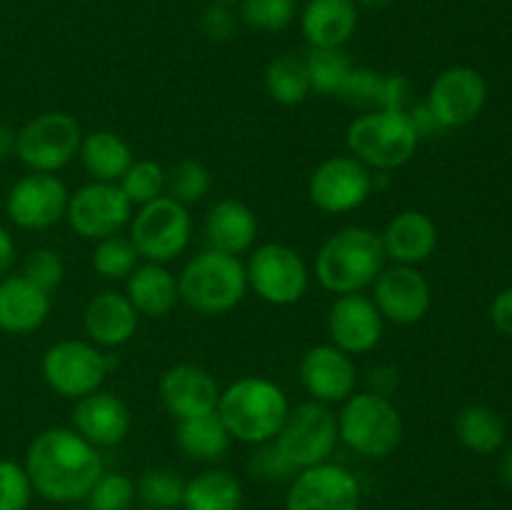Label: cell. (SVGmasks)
<instances>
[{
  "label": "cell",
  "mask_w": 512,
  "mask_h": 510,
  "mask_svg": "<svg viewBox=\"0 0 512 510\" xmlns=\"http://www.w3.org/2000/svg\"><path fill=\"white\" fill-rule=\"evenodd\" d=\"M363 490L348 468L320 463L303 468L290 480L285 510H360Z\"/></svg>",
  "instance_id": "14"
},
{
  "label": "cell",
  "mask_w": 512,
  "mask_h": 510,
  "mask_svg": "<svg viewBox=\"0 0 512 510\" xmlns=\"http://www.w3.org/2000/svg\"><path fill=\"white\" fill-rule=\"evenodd\" d=\"M70 193L53 173H28L13 183L5 198V210L15 228L48 230L65 220Z\"/></svg>",
  "instance_id": "15"
},
{
  "label": "cell",
  "mask_w": 512,
  "mask_h": 510,
  "mask_svg": "<svg viewBox=\"0 0 512 510\" xmlns=\"http://www.w3.org/2000/svg\"><path fill=\"white\" fill-rule=\"evenodd\" d=\"M503 478H505V483L512 485V448L508 450V455H505V460H503Z\"/></svg>",
  "instance_id": "50"
},
{
  "label": "cell",
  "mask_w": 512,
  "mask_h": 510,
  "mask_svg": "<svg viewBox=\"0 0 512 510\" xmlns=\"http://www.w3.org/2000/svg\"><path fill=\"white\" fill-rule=\"evenodd\" d=\"M175 438H178L180 450L188 458L198 460V463H218V460L225 458L230 443H233L218 413L178 420V435Z\"/></svg>",
  "instance_id": "31"
},
{
  "label": "cell",
  "mask_w": 512,
  "mask_h": 510,
  "mask_svg": "<svg viewBox=\"0 0 512 510\" xmlns=\"http://www.w3.org/2000/svg\"><path fill=\"white\" fill-rule=\"evenodd\" d=\"M210 3H225V5H235V3H240V0H210Z\"/></svg>",
  "instance_id": "51"
},
{
  "label": "cell",
  "mask_w": 512,
  "mask_h": 510,
  "mask_svg": "<svg viewBox=\"0 0 512 510\" xmlns=\"http://www.w3.org/2000/svg\"><path fill=\"white\" fill-rule=\"evenodd\" d=\"M130 423L133 418L128 405L108 390H95L75 400L73 430L95 448H113L123 443L130 433Z\"/></svg>",
  "instance_id": "21"
},
{
  "label": "cell",
  "mask_w": 512,
  "mask_h": 510,
  "mask_svg": "<svg viewBox=\"0 0 512 510\" xmlns=\"http://www.w3.org/2000/svg\"><path fill=\"white\" fill-rule=\"evenodd\" d=\"M490 320H493L498 333H503L505 338H512V288L500 290L495 295L493 305H490Z\"/></svg>",
  "instance_id": "46"
},
{
  "label": "cell",
  "mask_w": 512,
  "mask_h": 510,
  "mask_svg": "<svg viewBox=\"0 0 512 510\" xmlns=\"http://www.w3.org/2000/svg\"><path fill=\"white\" fill-rule=\"evenodd\" d=\"M368 393L383 395V398H390V395L398 390L400 385V373L395 365L390 363H378L368 370Z\"/></svg>",
  "instance_id": "45"
},
{
  "label": "cell",
  "mask_w": 512,
  "mask_h": 510,
  "mask_svg": "<svg viewBox=\"0 0 512 510\" xmlns=\"http://www.w3.org/2000/svg\"><path fill=\"white\" fill-rule=\"evenodd\" d=\"M23 465L35 493L58 505L88 498L95 480L105 473L98 448L73 428H45L35 435Z\"/></svg>",
  "instance_id": "1"
},
{
  "label": "cell",
  "mask_w": 512,
  "mask_h": 510,
  "mask_svg": "<svg viewBox=\"0 0 512 510\" xmlns=\"http://www.w3.org/2000/svg\"><path fill=\"white\" fill-rule=\"evenodd\" d=\"M255 453L250 458V470L253 475L263 480H293V475L298 473L293 463L283 455V450L275 445V440H268L263 445H255Z\"/></svg>",
  "instance_id": "43"
},
{
  "label": "cell",
  "mask_w": 512,
  "mask_h": 510,
  "mask_svg": "<svg viewBox=\"0 0 512 510\" xmlns=\"http://www.w3.org/2000/svg\"><path fill=\"white\" fill-rule=\"evenodd\" d=\"M15 138H18V133L8 123H0V163L15 155Z\"/></svg>",
  "instance_id": "48"
},
{
  "label": "cell",
  "mask_w": 512,
  "mask_h": 510,
  "mask_svg": "<svg viewBox=\"0 0 512 510\" xmlns=\"http://www.w3.org/2000/svg\"><path fill=\"white\" fill-rule=\"evenodd\" d=\"M358 28L355 0H305L300 30L310 48H345Z\"/></svg>",
  "instance_id": "26"
},
{
  "label": "cell",
  "mask_w": 512,
  "mask_h": 510,
  "mask_svg": "<svg viewBox=\"0 0 512 510\" xmlns=\"http://www.w3.org/2000/svg\"><path fill=\"white\" fill-rule=\"evenodd\" d=\"M140 315L118 290H103L93 295L83 310V330L98 348H120L138 333Z\"/></svg>",
  "instance_id": "22"
},
{
  "label": "cell",
  "mask_w": 512,
  "mask_h": 510,
  "mask_svg": "<svg viewBox=\"0 0 512 510\" xmlns=\"http://www.w3.org/2000/svg\"><path fill=\"white\" fill-rule=\"evenodd\" d=\"M298 15L295 0H240V20L260 33H280Z\"/></svg>",
  "instance_id": "39"
},
{
  "label": "cell",
  "mask_w": 512,
  "mask_h": 510,
  "mask_svg": "<svg viewBox=\"0 0 512 510\" xmlns=\"http://www.w3.org/2000/svg\"><path fill=\"white\" fill-rule=\"evenodd\" d=\"M345 143L348 153L365 168L388 173L413 158L420 135L410 123L408 110H368L348 125Z\"/></svg>",
  "instance_id": "5"
},
{
  "label": "cell",
  "mask_w": 512,
  "mask_h": 510,
  "mask_svg": "<svg viewBox=\"0 0 512 510\" xmlns=\"http://www.w3.org/2000/svg\"><path fill=\"white\" fill-rule=\"evenodd\" d=\"M243 485L228 470L208 468L185 480L183 510H240Z\"/></svg>",
  "instance_id": "30"
},
{
  "label": "cell",
  "mask_w": 512,
  "mask_h": 510,
  "mask_svg": "<svg viewBox=\"0 0 512 510\" xmlns=\"http://www.w3.org/2000/svg\"><path fill=\"white\" fill-rule=\"evenodd\" d=\"M395 0H355V5H363V8H370V10H380V8H388V5H393Z\"/></svg>",
  "instance_id": "49"
},
{
  "label": "cell",
  "mask_w": 512,
  "mask_h": 510,
  "mask_svg": "<svg viewBox=\"0 0 512 510\" xmlns=\"http://www.w3.org/2000/svg\"><path fill=\"white\" fill-rule=\"evenodd\" d=\"M175 510H178V508H175Z\"/></svg>",
  "instance_id": "54"
},
{
  "label": "cell",
  "mask_w": 512,
  "mask_h": 510,
  "mask_svg": "<svg viewBox=\"0 0 512 510\" xmlns=\"http://www.w3.org/2000/svg\"><path fill=\"white\" fill-rule=\"evenodd\" d=\"M265 90H268V95L275 103L288 105V108L303 103L313 93L310 90L305 58L285 53L270 60L268 68H265Z\"/></svg>",
  "instance_id": "33"
},
{
  "label": "cell",
  "mask_w": 512,
  "mask_h": 510,
  "mask_svg": "<svg viewBox=\"0 0 512 510\" xmlns=\"http://www.w3.org/2000/svg\"><path fill=\"white\" fill-rule=\"evenodd\" d=\"M165 180H168V173L160 163H155V160H133V165L120 178L118 185L123 188L125 198L133 203V208H140V205H148L158 200L160 195H165Z\"/></svg>",
  "instance_id": "38"
},
{
  "label": "cell",
  "mask_w": 512,
  "mask_h": 510,
  "mask_svg": "<svg viewBox=\"0 0 512 510\" xmlns=\"http://www.w3.org/2000/svg\"><path fill=\"white\" fill-rule=\"evenodd\" d=\"M305 68L313 93L338 98L355 65L343 48H310L305 55Z\"/></svg>",
  "instance_id": "34"
},
{
  "label": "cell",
  "mask_w": 512,
  "mask_h": 510,
  "mask_svg": "<svg viewBox=\"0 0 512 510\" xmlns=\"http://www.w3.org/2000/svg\"><path fill=\"white\" fill-rule=\"evenodd\" d=\"M118 360L105 355L90 340H58L43 353V380L53 393L80 400L103 388Z\"/></svg>",
  "instance_id": "8"
},
{
  "label": "cell",
  "mask_w": 512,
  "mask_h": 510,
  "mask_svg": "<svg viewBox=\"0 0 512 510\" xmlns=\"http://www.w3.org/2000/svg\"><path fill=\"white\" fill-rule=\"evenodd\" d=\"M300 385L310 400L323 405H343L353 393H358V368L353 355L343 353L333 343L313 345L300 358Z\"/></svg>",
  "instance_id": "18"
},
{
  "label": "cell",
  "mask_w": 512,
  "mask_h": 510,
  "mask_svg": "<svg viewBox=\"0 0 512 510\" xmlns=\"http://www.w3.org/2000/svg\"><path fill=\"white\" fill-rule=\"evenodd\" d=\"M385 258L395 265H415L430 258L438 248V225L423 210H403L380 233Z\"/></svg>",
  "instance_id": "24"
},
{
  "label": "cell",
  "mask_w": 512,
  "mask_h": 510,
  "mask_svg": "<svg viewBox=\"0 0 512 510\" xmlns=\"http://www.w3.org/2000/svg\"><path fill=\"white\" fill-rule=\"evenodd\" d=\"M83 130L70 113L48 110L18 130L15 155L30 173H58L78 158Z\"/></svg>",
  "instance_id": "7"
},
{
  "label": "cell",
  "mask_w": 512,
  "mask_h": 510,
  "mask_svg": "<svg viewBox=\"0 0 512 510\" xmlns=\"http://www.w3.org/2000/svg\"><path fill=\"white\" fill-rule=\"evenodd\" d=\"M133 203L125 198L118 183L90 180L88 185L70 193L65 220L75 235L85 240H103L123 233L133 218Z\"/></svg>",
  "instance_id": "12"
},
{
  "label": "cell",
  "mask_w": 512,
  "mask_h": 510,
  "mask_svg": "<svg viewBox=\"0 0 512 510\" xmlns=\"http://www.w3.org/2000/svg\"><path fill=\"white\" fill-rule=\"evenodd\" d=\"M53 293L30 283L25 275L0 278V330L8 335H28L48 320Z\"/></svg>",
  "instance_id": "23"
},
{
  "label": "cell",
  "mask_w": 512,
  "mask_h": 510,
  "mask_svg": "<svg viewBox=\"0 0 512 510\" xmlns=\"http://www.w3.org/2000/svg\"><path fill=\"white\" fill-rule=\"evenodd\" d=\"M160 400L175 420L198 418L215 413L220 400V385L205 368L193 363L173 365L160 378Z\"/></svg>",
  "instance_id": "20"
},
{
  "label": "cell",
  "mask_w": 512,
  "mask_h": 510,
  "mask_svg": "<svg viewBox=\"0 0 512 510\" xmlns=\"http://www.w3.org/2000/svg\"><path fill=\"white\" fill-rule=\"evenodd\" d=\"M33 493L25 465L0 458V510H28Z\"/></svg>",
  "instance_id": "41"
},
{
  "label": "cell",
  "mask_w": 512,
  "mask_h": 510,
  "mask_svg": "<svg viewBox=\"0 0 512 510\" xmlns=\"http://www.w3.org/2000/svg\"><path fill=\"white\" fill-rule=\"evenodd\" d=\"M385 320L365 293L338 295L328 310L330 343L348 355H365L383 340Z\"/></svg>",
  "instance_id": "19"
},
{
  "label": "cell",
  "mask_w": 512,
  "mask_h": 510,
  "mask_svg": "<svg viewBox=\"0 0 512 510\" xmlns=\"http://www.w3.org/2000/svg\"><path fill=\"white\" fill-rule=\"evenodd\" d=\"M15 255H18V248H15V238L5 225H0V278L10 273L15 263Z\"/></svg>",
  "instance_id": "47"
},
{
  "label": "cell",
  "mask_w": 512,
  "mask_h": 510,
  "mask_svg": "<svg viewBox=\"0 0 512 510\" xmlns=\"http://www.w3.org/2000/svg\"><path fill=\"white\" fill-rule=\"evenodd\" d=\"M125 280V295L145 318H165L180 303L178 278L165 265L143 263Z\"/></svg>",
  "instance_id": "28"
},
{
  "label": "cell",
  "mask_w": 512,
  "mask_h": 510,
  "mask_svg": "<svg viewBox=\"0 0 512 510\" xmlns=\"http://www.w3.org/2000/svg\"><path fill=\"white\" fill-rule=\"evenodd\" d=\"M338 435L353 453L383 460L400 448L405 423L390 398L375 393H353L338 413Z\"/></svg>",
  "instance_id": "6"
},
{
  "label": "cell",
  "mask_w": 512,
  "mask_h": 510,
  "mask_svg": "<svg viewBox=\"0 0 512 510\" xmlns=\"http://www.w3.org/2000/svg\"><path fill=\"white\" fill-rule=\"evenodd\" d=\"M338 440V415L318 400L290 408L275 435V445L298 470L328 463Z\"/></svg>",
  "instance_id": "11"
},
{
  "label": "cell",
  "mask_w": 512,
  "mask_h": 510,
  "mask_svg": "<svg viewBox=\"0 0 512 510\" xmlns=\"http://www.w3.org/2000/svg\"><path fill=\"white\" fill-rule=\"evenodd\" d=\"M138 498L150 510H175L183 505L185 480L175 470L150 468L135 483Z\"/></svg>",
  "instance_id": "37"
},
{
  "label": "cell",
  "mask_w": 512,
  "mask_h": 510,
  "mask_svg": "<svg viewBox=\"0 0 512 510\" xmlns=\"http://www.w3.org/2000/svg\"><path fill=\"white\" fill-rule=\"evenodd\" d=\"M248 290L263 303L288 308L300 303L310 288V270L303 255L283 243H263L245 263Z\"/></svg>",
  "instance_id": "10"
},
{
  "label": "cell",
  "mask_w": 512,
  "mask_h": 510,
  "mask_svg": "<svg viewBox=\"0 0 512 510\" xmlns=\"http://www.w3.org/2000/svg\"><path fill=\"white\" fill-rule=\"evenodd\" d=\"M193 238V218L188 208L160 195L148 205H140L130 218V240L138 248L140 258L148 263H170L185 253Z\"/></svg>",
  "instance_id": "9"
},
{
  "label": "cell",
  "mask_w": 512,
  "mask_h": 510,
  "mask_svg": "<svg viewBox=\"0 0 512 510\" xmlns=\"http://www.w3.org/2000/svg\"><path fill=\"white\" fill-rule=\"evenodd\" d=\"M213 190V175L205 168L200 160L185 158L178 165H173L165 180V195L178 200L180 205H195L203 203Z\"/></svg>",
  "instance_id": "36"
},
{
  "label": "cell",
  "mask_w": 512,
  "mask_h": 510,
  "mask_svg": "<svg viewBox=\"0 0 512 510\" xmlns=\"http://www.w3.org/2000/svg\"><path fill=\"white\" fill-rule=\"evenodd\" d=\"M485 100H488V83L480 70L470 65H453L433 80L425 103L445 130L473 123L485 108Z\"/></svg>",
  "instance_id": "16"
},
{
  "label": "cell",
  "mask_w": 512,
  "mask_h": 510,
  "mask_svg": "<svg viewBox=\"0 0 512 510\" xmlns=\"http://www.w3.org/2000/svg\"><path fill=\"white\" fill-rule=\"evenodd\" d=\"M200 25H203V33L208 35L215 43H225V40L233 38L235 28H238V15H235L233 5L225 3H210L205 8L203 18H200Z\"/></svg>",
  "instance_id": "44"
},
{
  "label": "cell",
  "mask_w": 512,
  "mask_h": 510,
  "mask_svg": "<svg viewBox=\"0 0 512 510\" xmlns=\"http://www.w3.org/2000/svg\"><path fill=\"white\" fill-rule=\"evenodd\" d=\"M385 250L380 233L348 225L330 235L315 255V278L328 293H363L383 273Z\"/></svg>",
  "instance_id": "3"
},
{
  "label": "cell",
  "mask_w": 512,
  "mask_h": 510,
  "mask_svg": "<svg viewBox=\"0 0 512 510\" xmlns=\"http://www.w3.org/2000/svg\"><path fill=\"white\" fill-rule=\"evenodd\" d=\"M205 240L208 248L228 255H243L253 250L258 240V218L243 200L223 198L205 215Z\"/></svg>",
  "instance_id": "25"
},
{
  "label": "cell",
  "mask_w": 512,
  "mask_h": 510,
  "mask_svg": "<svg viewBox=\"0 0 512 510\" xmlns=\"http://www.w3.org/2000/svg\"><path fill=\"white\" fill-rule=\"evenodd\" d=\"M180 300L198 315H223L248 295L245 263L238 255L203 250L178 275Z\"/></svg>",
  "instance_id": "4"
},
{
  "label": "cell",
  "mask_w": 512,
  "mask_h": 510,
  "mask_svg": "<svg viewBox=\"0 0 512 510\" xmlns=\"http://www.w3.org/2000/svg\"><path fill=\"white\" fill-rule=\"evenodd\" d=\"M140 265V253L130 235H110L95 243L93 270L105 280H125Z\"/></svg>",
  "instance_id": "35"
},
{
  "label": "cell",
  "mask_w": 512,
  "mask_h": 510,
  "mask_svg": "<svg viewBox=\"0 0 512 510\" xmlns=\"http://www.w3.org/2000/svg\"><path fill=\"white\" fill-rule=\"evenodd\" d=\"M63 510H88V508H75V505H70V508H63Z\"/></svg>",
  "instance_id": "52"
},
{
  "label": "cell",
  "mask_w": 512,
  "mask_h": 510,
  "mask_svg": "<svg viewBox=\"0 0 512 510\" xmlns=\"http://www.w3.org/2000/svg\"><path fill=\"white\" fill-rule=\"evenodd\" d=\"M295 3H300V0H295Z\"/></svg>",
  "instance_id": "53"
},
{
  "label": "cell",
  "mask_w": 512,
  "mask_h": 510,
  "mask_svg": "<svg viewBox=\"0 0 512 510\" xmlns=\"http://www.w3.org/2000/svg\"><path fill=\"white\" fill-rule=\"evenodd\" d=\"M373 303L383 320L395 325H415L428 315L433 290L415 265H385L373 283Z\"/></svg>",
  "instance_id": "17"
},
{
  "label": "cell",
  "mask_w": 512,
  "mask_h": 510,
  "mask_svg": "<svg viewBox=\"0 0 512 510\" xmlns=\"http://www.w3.org/2000/svg\"><path fill=\"white\" fill-rule=\"evenodd\" d=\"M78 158L85 173L100 183H120L128 168L133 165L135 155L130 145L113 130H93L83 135Z\"/></svg>",
  "instance_id": "29"
},
{
  "label": "cell",
  "mask_w": 512,
  "mask_h": 510,
  "mask_svg": "<svg viewBox=\"0 0 512 510\" xmlns=\"http://www.w3.org/2000/svg\"><path fill=\"white\" fill-rule=\"evenodd\" d=\"M338 98L370 110H408L410 80L400 73L353 68Z\"/></svg>",
  "instance_id": "27"
},
{
  "label": "cell",
  "mask_w": 512,
  "mask_h": 510,
  "mask_svg": "<svg viewBox=\"0 0 512 510\" xmlns=\"http://www.w3.org/2000/svg\"><path fill=\"white\" fill-rule=\"evenodd\" d=\"M455 435L473 453H495L505 443V423L488 405H468L455 418Z\"/></svg>",
  "instance_id": "32"
},
{
  "label": "cell",
  "mask_w": 512,
  "mask_h": 510,
  "mask_svg": "<svg viewBox=\"0 0 512 510\" xmlns=\"http://www.w3.org/2000/svg\"><path fill=\"white\" fill-rule=\"evenodd\" d=\"M30 283H35L38 288L53 293L55 288H60V283L65 280V263L60 258L58 250L53 248H35L33 253H28L23 263V273Z\"/></svg>",
  "instance_id": "42"
},
{
  "label": "cell",
  "mask_w": 512,
  "mask_h": 510,
  "mask_svg": "<svg viewBox=\"0 0 512 510\" xmlns=\"http://www.w3.org/2000/svg\"><path fill=\"white\" fill-rule=\"evenodd\" d=\"M138 490L135 480L125 473H103L88 493V510H130Z\"/></svg>",
  "instance_id": "40"
},
{
  "label": "cell",
  "mask_w": 512,
  "mask_h": 510,
  "mask_svg": "<svg viewBox=\"0 0 512 510\" xmlns=\"http://www.w3.org/2000/svg\"><path fill=\"white\" fill-rule=\"evenodd\" d=\"M375 188L373 170L365 168L353 155H333L313 170L308 195L318 210L328 215L353 213Z\"/></svg>",
  "instance_id": "13"
},
{
  "label": "cell",
  "mask_w": 512,
  "mask_h": 510,
  "mask_svg": "<svg viewBox=\"0 0 512 510\" xmlns=\"http://www.w3.org/2000/svg\"><path fill=\"white\" fill-rule=\"evenodd\" d=\"M290 403L285 390L263 375H245L220 390L215 413L238 443L263 445L275 440Z\"/></svg>",
  "instance_id": "2"
}]
</instances>
